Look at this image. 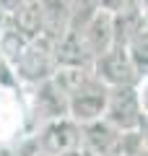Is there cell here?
<instances>
[{"instance_id": "4", "label": "cell", "mask_w": 148, "mask_h": 156, "mask_svg": "<svg viewBox=\"0 0 148 156\" xmlns=\"http://www.w3.org/2000/svg\"><path fill=\"white\" fill-rule=\"evenodd\" d=\"M93 76L107 83L109 89H120V86H138L140 83V73L135 70L130 55H127L125 44H112L107 52L93 57L91 62Z\"/></svg>"}, {"instance_id": "6", "label": "cell", "mask_w": 148, "mask_h": 156, "mask_svg": "<svg viewBox=\"0 0 148 156\" xmlns=\"http://www.w3.org/2000/svg\"><path fill=\"white\" fill-rule=\"evenodd\" d=\"M34 146L49 156L76 151V148H81V125L76 120H70L68 115L57 117V120H47L39 128L37 138H34Z\"/></svg>"}, {"instance_id": "9", "label": "cell", "mask_w": 148, "mask_h": 156, "mask_svg": "<svg viewBox=\"0 0 148 156\" xmlns=\"http://www.w3.org/2000/svg\"><path fill=\"white\" fill-rule=\"evenodd\" d=\"M31 156H49V154H44V151H39V148H34V151H31Z\"/></svg>"}, {"instance_id": "11", "label": "cell", "mask_w": 148, "mask_h": 156, "mask_svg": "<svg viewBox=\"0 0 148 156\" xmlns=\"http://www.w3.org/2000/svg\"><path fill=\"white\" fill-rule=\"evenodd\" d=\"M26 3H37V0H26Z\"/></svg>"}, {"instance_id": "5", "label": "cell", "mask_w": 148, "mask_h": 156, "mask_svg": "<svg viewBox=\"0 0 148 156\" xmlns=\"http://www.w3.org/2000/svg\"><path fill=\"white\" fill-rule=\"evenodd\" d=\"M73 29L78 31L86 52L93 57H99L101 52H107L112 44H115V13L104 11V8H93L86 18H81L78 23H73Z\"/></svg>"}, {"instance_id": "2", "label": "cell", "mask_w": 148, "mask_h": 156, "mask_svg": "<svg viewBox=\"0 0 148 156\" xmlns=\"http://www.w3.org/2000/svg\"><path fill=\"white\" fill-rule=\"evenodd\" d=\"M104 120L117 128L120 133L127 130H140L146 128V112H143V101L138 94V86H120V89H109V99H107Z\"/></svg>"}, {"instance_id": "1", "label": "cell", "mask_w": 148, "mask_h": 156, "mask_svg": "<svg viewBox=\"0 0 148 156\" xmlns=\"http://www.w3.org/2000/svg\"><path fill=\"white\" fill-rule=\"evenodd\" d=\"M13 70L16 78L26 81V83H42L55 73V39L47 34L29 39L26 44L21 47L18 57L13 60Z\"/></svg>"}, {"instance_id": "10", "label": "cell", "mask_w": 148, "mask_h": 156, "mask_svg": "<svg viewBox=\"0 0 148 156\" xmlns=\"http://www.w3.org/2000/svg\"><path fill=\"white\" fill-rule=\"evenodd\" d=\"M78 156H91V154H86V151H83V148H81V154H78Z\"/></svg>"}, {"instance_id": "7", "label": "cell", "mask_w": 148, "mask_h": 156, "mask_svg": "<svg viewBox=\"0 0 148 156\" xmlns=\"http://www.w3.org/2000/svg\"><path fill=\"white\" fill-rule=\"evenodd\" d=\"M117 138H120V130L112 128L104 117L81 125V148L86 154H91V156H104L115 146Z\"/></svg>"}, {"instance_id": "3", "label": "cell", "mask_w": 148, "mask_h": 156, "mask_svg": "<svg viewBox=\"0 0 148 156\" xmlns=\"http://www.w3.org/2000/svg\"><path fill=\"white\" fill-rule=\"evenodd\" d=\"M107 99H109V86L101 83L91 70V76L68 96V117L76 120L78 125L101 120L107 109Z\"/></svg>"}, {"instance_id": "8", "label": "cell", "mask_w": 148, "mask_h": 156, "mask_svg": "<svg viewBox=\"0 0 148 156\" xmlns=\"http://www.w3.org/2000/svg\"><path fill=\"white\" fill-rule=\"evenodd\" d=\"M34 86H37V91H34V109H37V115L44 122L68 115V96L52 83V78L42 81V83H34Z\"/></svg>"}]
</instances>
